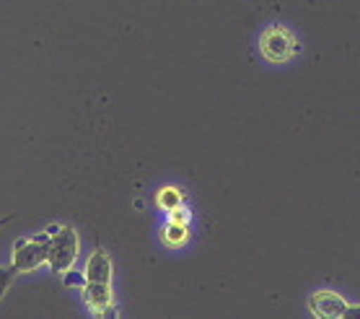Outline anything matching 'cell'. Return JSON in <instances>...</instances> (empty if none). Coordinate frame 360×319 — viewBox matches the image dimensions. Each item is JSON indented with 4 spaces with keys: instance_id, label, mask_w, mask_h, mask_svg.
I'll list each match as a JSON object with an SVG mask.
<instances>
[{
    "instance_id": "1",
    "label": "cell",
    "mask_w": 360,
    "mask_h": 319,
    "mask_svg": "<svg viewBox=\"0 0 360 319\" xmlns=\"http://www.w3.org/2000/svg\"><path fill=\"white\" fill-rule=\"evenodd\" d=\"M49 257V234L41 231L37 237H21L13 244V254H11V265L16 273H32L41 268Z\"/></svg>"
},
{
    "instance_id": "2",
    "label": "cell",
    "mask_w": 360,
    "mask_h": 319,
    "mask_svg": "<svg viewBox=\"0 0 360 319\" xmlns=\"http://www.w3.org/2000/svg\"><path fill=\"white\" fill-rule=\"evenodd\" d=\"M78 246H81L78 231L73 226H60L58 234L49 237V270L55 273V275H63V273L70 270L73 262L78 260Z\"/></svg>"
},
{
    "instance_id": "3",
    "label": "cell",
    "mask_w": 360,
    "mask_h": 319,
    "mask_svg": "<svg viewBox=\"0 0 360 319\" xmlns=\"http://www.w3.org/2000/svg\"><path fill=\"white\" fill-rule=\"evenodd\" d=\"M259 52L267 63H288L290 58H295L301 52V44L293 34L288 32L285 26H267L262 34H259Z\"/></svg>"
},
{
    "instance_id": "4",
    "label": "cell",
    "mask_w": 360,
    "mask_h": 319,
    "mask_svg": "<svg viewBox=\"0 0 360 319\" xmlns=\"http://www.w3.org/2000/svg\"><path fill=\"white\" fill-rule=\"evenodd\" d=\"M309 311L319 319H345V311H347V301L337 291H329V288H321V291H314L306 301Z\"/></svg>"
},
{
    "instance_id": "5",
    "label": "cell",
    "mask_w": 360,
    "mask_h": 319,
    "mask_svg": "<svg viewBox=\"0 0 360 319\" xmlns=\"http://www.w3.org/2000/svg\"><path fill=\"white\" fill-rule=\"evenodd\" d=\"M112 257L107 254V249H101V246H96L94 252H91V257L86 260V270H83V275H86V280L89 283H112Z\"/></svg>"
},
{
    "instance_id": "6",
    "label": "cell",
    "mask_w": 360,
    "mask_h": 319,
    "mask_svg": "<svg viewBox=\"0 0 360 319\" xmlns=\"http://www.w3.org/2000/svg\"><path fill=\"white\" fill-rule=\"evenodd\" d=\"M83 301H86V306H89L94 314L112 306V304H115L112 283H86V286H83Z\"/></svg>"
},
{
    "instance_id": "7",
    "label": "cell",
    "mask_w": 360,
    "mask_h": 319,
    "mask_svg": "<svg viewBox=\"0 0 360 319\" xmlns=\"http://www.w3.org/2000/svg\"><path fill=\"white\" fill-rule=\"evenodd\" d=\"M189 239V229L187 223H174V221H166L164 231H161V242L166 246H181L184 242Z\"/></svg>"
},
{
    "instance_id": "8",
    "label": "cell",
    "mask_w": 360,
    "mask_h": 319,
    "mask_svg": "<svg viewBox=\"0 0 360 319\" xmlns=\"http://www.w3.org/2000/svg\"><path fill=\"white\" fill-rule=\"evenodd\" d=\"M156 205L166 213L176 211V208L184 205V192H181L179 187H161L156 195Z\"/></svg>"
},
{
    "instance_id": "9",
    "label": "cell",
    "mask_w": 360,
    "mask_h": 319,
    "mask_svg": "<svg viewBox=\"0 0 360 319\" xmlns=\"http://www.w3.org/2000/svg\"><path fill=\"white\" fill-rule=\"evenodd\" d=\"M13 218H16V213L3 215V218H0V226H6V223L13 221ZM13 275H18V273L13 270V265H11V268H0V299H3V294L11 288V283H13Z\"/></svg>"
},
{
    "instance_id": "10",
    "label": "cell",
    "mask_w": 360,
    "mask_h": 319,
    "mask_svg": "<svg viewBox=\"0 0 360 319\" xmlns=\"http://www.w3.org/2000/svg\"><path fill=\"white\" fill-rule=\"evenodd\" d=\"M63 283H65V286H81L83 288L89 280H86L83 273H73V268H70L68 273H63Z\"/></svg>"
},
{
    "instance_id": "11",
    "label": "cell",
    "mask_w": 360,
    "mask_h": 319,
    "mask_svg": "<svg viewBox=\"0 0 360 319\" xmlns=\"http://www.w3.org/2000/svg\"><path fill=\"white\" fill-rule=\"evenodd\" d=\"M189 218H192V215H189V211L184 208V205L169 213V221H174V223H189Z\"/></svg>"
},
{
    "instance_id": "12",
    "label": "cell",
    "mask_w": 360,
    "mask_h": 319,
    "mask_svg": "<svg viewBox=\"0 0 360 319\" xmlns=\"http://www.w3.org/2000/svg\"><path fill=\"white\" fill-rule=\"evenodd\" d=\"M345 319H360V306H352V304H347V311H345Z\"/></svg>"
}]
</instances>
